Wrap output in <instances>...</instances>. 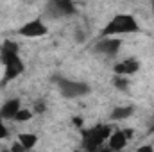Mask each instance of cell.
Listing matches in <instances>:
<instances>
[{
    "label": "cell",
    "mask_w": 154,
    "mask_h": 152,
    "mask_svg": "<svg viewBox=\"0 0 154 152\" xmlns=\"http://www.w3.org/2000/svg\"><path fill=\"white\" fill-rule=\"evenodd\" d=\"M2 63L5 65V77H4V82L18 77L23 72V63L22 59L18 57V45L14 41H4L2 45Z\"/></svg>",
    "instance_id": "1"
},
{
    "label": "cell",
    "mask_w": 154,
    "mask_h": 152,
    "mask_svg": "<svg viewBox=\"0 0 154 152\" xmlns=\"http://www.w3.org/2000/svg\"><path fill=\"white\" fill-rule=\"evenodd\" d=\"M138 31V23L131 14H116L115 18L104 27L102 36L104 38H111L118 34H127V32H136Z\"/></svg>",
    "instance_id": "2"
},
{
    "label": "cell",
    "mask_w": 154,
    "mask_h": 152,
    "mask_svg": "<svg viewBox=\"0 0 154 152\" xmlns=\"http://www.w3.org/2000/svg\"><path fill=\"white\" fill-rule=\"evenodd\" d=\"M111 136V127L108 125H97L93 129H88L82 132V143L86 147V150L97 152L99 147Z\"/></svg>",
    "instance_id": "3"
},
{
    "label": "cell",
    "mask_w": 154,
    "mask_h": 152,
    "mask_svg": "<svg viewBox=\"0 0 154 152\" xmlns=\"http://www.w3.org/2000/svg\"><path fill=\"white\" fill-rule=\"evenodd\" d=\"M57 88L61 91L63 97L66 99H77L82 97L86 93H90V86L86 82H79V81H70V79H63V77H56Z\"/></svg>",
    "instance_id": "4"
},
{
    "label": "cell",
    "mask_w": 154,
    "mask_h": 152,
    "mask_svg": "<svg viewBox=\"0 0 154 152\" xmlns=\"http://www.w3.org/2000/svg\"><path fill=\"white\" fill-rule=\"evenodd\" d=\"M20 34L25 36V38H39V36L47 34V27H45V23L41 20H32V22L25 23L20 29Z\"/></svg>",
    "instance_id": "5"
},
{
    "label": "cell",
    "mask_w": 154,
    "mask_h": 152,
    "mask_svg": "<svg viewBox=\"0 0 154 152\" xmlns=\"http://www.w3.org/2000/svg\"><path fill=\"white\" fill-rule=\"evenodd\" d=\"M118 48H120V39L118 38H106L93 47V50L97 54H104V56H115Z\"/></svg>",
    "instance_id": "6"
},
{
    "label": "cell",
    "mask_w": 154,
    "mask_h": 152,
    "mask_svg": "<svg viewBox=\"0 0 154 152\" xmlns=\"http://www.w3.org/2000/svg\"><path fill=\"white\" fill-rule=\"evenodd\" d=\"M138 68H140V63H138L136 59L129 57V59H125V61H120L118 65H115V74H116V75H120V77L131 75V74L138 72Z\"/></svg>",
    "instance_id": "7"
},
{
    "label": "cell",
    "mask_w": 154,
    "mask_h": 152,
    "mask_svg": "<svg viewBox=\"0 0 154 152\" xmlns=\"http://www.w3.org/2000/svg\"><path fill=\"white\" fill-rule=\"evenodd\" d=\"M20 100L18 99H11L7 100L2 108H0V118L2 120H11V118H16V114L20 111Z\"/></svg>",
    "instance_id": "8"
},
{
    "label": "cell",
    "mask_w": 154,
    "mask_h": 152,
    "mask_svg": "<svg viewBox=\"0 0 154 152\" xmlns=\"http://www.w3.org/2000/svg\"><path fill=\"white\" fill-rule=\"evenodd\" d=\"M108 141H109L108 143V149L122 152V149L127 145V136H125L124 131H115V132H111V136L108 138Z\"/></svg>",
    "instance_id": "9"
},
{
    "label": "cell",
    "mask_w": 154,
    "mask_h": 152,
    "mask_svg": "<svg viewBox=\"0 0 154 152\" xmlns=\"http://www.w3.org/2000/svg\"><path fill=\"white\" fill-rule=\"evenodd\" d=\"M54 7L57 9V13H59V14H66V16H70V14H74V13H75L74 4H72V2H68V0H57V2H54Z\"/></svg>",
    "instance_id": "10"
},
{
    "label": "cell",
    "mask_w": 154,
    "mask_h": 152,
    "mask_svg": "<svg viewBox=\"0 0 154 152\" xmlns=\"http://www.w3.org/2000/svg\"><path fill=\"white\" fill-rule=\"evenodd\" d=\"M18 141L23 145V149H25V150H29V149H32V147L36 145L38 136H36V134H27V132H22V134L18 136Z\"/></svg>",
    "instance_id": "11"
},
{
    "label": "cell",
    "mask_w": 154,
    "mask_h": 152,
    "mask_svg": "<svg viewBox=\"0 0 154 152\" xmlns=\"http://www.w3.org/2000/svg\"><path fill=\"white\" fill-rule=\"evenodd\" d=\"M129 114H133V108L131 106H127V108H116V109H113V113H111V118L113 120H124Z\"/></svg>",
    "instance_id": "12"
},
{
    "label": "cell",
    "mask_w": 154,
    "mask_h": 152,
    "mask_svg": "<svg viewBox=\"0 0 154 152\" xmlns=\"http://www.w3.org/2000/svg\"><path fill=\"white\" fill-rule=\"evenodd\" d=\"M31 118H32V113H31L29 109H20L14 120H18V122H27V120H31Z\"/></svg>",
    "instance_id": "13"
},
{
    "label": "cell",
    "mask_w": 154,
    "mask_h": 152,
    "mask_svg": "<svg viewBox=\"0 0 154 152\" xmlns=\"http://www.w3.org/2000/svg\"><path fill=\"white\" fill-rule=\"evenodd\" d=\"M127 79H124V77H120V75H116L115 77V86L118 88V90H127Z\"/></svg>",
    "instance_id": "14"
},
{
    "label": "cell",
    "mask_w": 154,
    "mask_h": 152,
    "mask_svg": "<svg viewBox=\"0 0 154 152\" xmlns=\"http://www.w3.org/2000/svg\"><path fill=\"white\" fill-rule=\"evenodd\" d=\"M9 152H25V149H23V145L20 141H16V143H13V147L9 149Z\"/></svg>",
    "instance_id": "15"
},
{
    "label": "cell",
    "mask_w": 154,
    "mask_h": 152,
    "mask_svg": "<svg viewBox=\"0 0 154 152\" xmlns=\"http://www.w3.org/2000/svg\"><path fill=\"white\" fill-rule=\"evenodd\" d=\"M5 136H7V129H5V125H4V122L0 118V140H4Z\"/></svg>",
    "instance_id": "16"
},
{
    "label": "cell",
    "mask_w": 154,
    "mask_h": 152,
    "mask_svg": "<svg viewBox=\"0 0 154 152\" xmlns=\"http://www.w3.org/2000/svg\"><path fill=\"white\" fill-rule=\"evenodd\" d=\"M34 111H36V113H43V111H45V104H43V102H36Z\"/></svg>",
    "instance_id": "17"
},
{
    "label": "cell",
    "mask_w": 154,
    "mask_h": 152,
    "mask_svg": "<svg viewBox=\"0 0 154 152\" xmlns=\"http://www.w3.org/2000/svg\"><path fill=\"white\" fill-rule=\"evenodd\" d=\"M75 41L77 43H82V41H84V34H82V31H77L75 32Z\"/></svg>",
    "instance_id": "18"
},
{
    "label": "cell",
    "mask_w": 154,
    "mask_h": 152,
    "mask_svg": "<svg viewBox=\"0 0 154 152\" xmlns=\"http://www.w3.org/2000/svg\"><path fill=\"white\" fill-rule=\"evenodd\" d=\"M136 152H154V149L151 147V145H143V147H140Z\"/></svg>",
    "instance_id": "19"
},
{
    "label": "cell",
    "mask_w": 154,
    "mask_h": 152,
    "mask_svg": "<svg viewBox=\"0 0 154 152\" xmlns=\"http://www.w3.org/2000/svg\"><path fill=\"white\" fill-rule=\"evenodd\" d=\"M100 152H116V150H111V149H104V150H100Z\"/></svg>",
    "instance_id": "20"
},
{
    "label": "cell",
    "mask_w": 154,
    "mask_h": 152,
    "mask_svg": "<svg viewBox=\"0 0 154 152\" xmlns=\"http://www.w3.org/2000/svg\"><path fill=\"white\" fill-rule=\"evenodd\" d=\"M152 11H154V4H152Z\"/></svg>",
    "instance_id": "21"
},
{
    "label": "cell",
    "mask_w": 154,
    "mask_h": 152,
    "mask_svg": "<svg viewBox=\"0 0 154 152\" xmlns=\"http://www.w3.org/2000/svg\"><path fill=\"white\" fill-rule=\"evenodd\" d=\"M4 152H9V150H4Z\"/></svg>",
    "instance_id": "22"
}]
</instances>
